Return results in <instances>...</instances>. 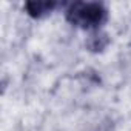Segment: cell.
Here are the masks:
<instances>
[{"label": "cell", "mask_w": 131, "mask_h": 131, "mask_svg": "<svg viewBox=\"0 0 131 131\" xmlns=\"http://www.w3.org/2000/svg\"><path fill=\"white\" fill-rule=\"evenodd\" d=\"M56 6L54 2H28L25 5L26 11L32 16V17H42L46 16L48 13L52 11V8Z\"/></svg>", "instance_id": "7a4b0ae2"}, {"label": "cell", "mask_w": 131, "mask_h": 131, "mask_svg": "<svg viewBox=\"0 0 131 131\" xmlns=\"http://www.w3.org/2000/svg\"><path fill=\"white\" fill-rule=\"evenodd\" d=\"M67 17L71 23L82 28L99 26L106 19V9L96 2H77L70 6Z\"/></svg>", "instance_id": "6da1fadb"}]
</instances>
